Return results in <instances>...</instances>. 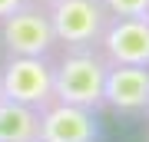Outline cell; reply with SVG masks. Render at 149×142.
Segmentation results:
<instances>
[{
	"label": "cell",
	"instance_id": "cell-1",
	"mask_svg": "<svg viewBox=\"0 0 149 142\" xmlns=\"http://www.w3.org/2000/svg\"><path fill=\"white\" fill-rule=\"evenodd\" d=\"M106 69H109V63L103 60V53L96 46L66 50L60 60H53V103L100 112Z\"/></svg>",
	"mask_w": 149,
	"mask_h": 142
},
{
	"label": "cell",
	"instance_id": "cell-2",
	"mask_svg": "<svg viewBox=\"0 0 149 142\" xmlns=\"http://www.w3.org/2000/svg\"><path fill=\"white\" fill-rule=\"evenodd\" d=\"M0 96L43 112L53 103V56H7L0 66Z\"/></svg>",
	"mask_w": 149,
	"mask_h": 142
},
{
	"label": "cell",
	"instance_id": "cell-3",
	"mask_svg": "<svg viewBox=\"0 0 149 142\" xmlns=\"http://www.w3.org/2000/svg\"><path fill=\"white\" fill-rule=\"evenodd\" d=\"M56 46L63 50H90L100 43L106 23L113 20L103 0H56L47 7Z\"/></svg>",
	"mask_w": 149,
	"mask_h": 142
},
{
	"label": "cell",
	"instance_id": "cell-4",
	"mask_svg": "<svg viewBox=\"0 0 149 142\" xmlns=\"http://www.w3.org/2000/svg\"><path fill=\"white\" fill-rule=\"evenodd\" d=\"M0 50L3 56H53L56 37L50 13L40 3H23L20 10L0 20Z\"/></svg>",
	"mask_w": 149,
	"mask_h": 142
},
{
	"label": "cell",
	"instance_id": "cell-5",
	"mask_svg": "<svg viewBox=\"0 0 149 142\" xmlns=\"http://www.w3.org/2000/svg\"><path fill=\"white\" fill-rule=\"evenodd\" d=\"M96 50L109 66H149V20L146 17H113Z\"/></svg>",
	"mask_w": 149,
	"mask_h": 142
},
{
	"label": "cell",
	"instance_id": "cell-6",
	"mask_svg": "<svg viewBox=\"0 0 149 142\" xmlns=\"http://www.w3.org/2000/svg\"><path fill=\"white\" fill-rule=\"evenodd\" d=\"M103 106L113 112H149V66H109L103 83Z\"/></svg>",
	"mask_w": 149,
	"mask_h": 142
},
{
	"label": "cell",
	"instance_id": "cell-7",
	"mask_svg": "<svg viewBox=\"0 0 149 142\" xmlns=\"http://www.w3.org/2000/svg\"><path fill=\"white\" fill-rule=\"evenodd\" d=\"M100 139V119L80 106L50 103L40 112V142H96Z\"/></svg>",
	"mask_w": 149,
	"mask_h": 142
},
{
	"label": "cell",
	"instance_id": "cell-8",
	"mask_svg": "<svg viewBox=\"0 0 149 142\" xmlns=\"http://www.w3.org/2000/svg\"><path fill=\"white\" fill-rule=\"evenodd\" d=\"M0 142H40V112L0 96Z\"/></svg>",
	"mask_w": 149,
	"mask_h": 142
},
{
	"label": "cell",
	"instance_id": "cell-9",
	"mask_svg": "<svg viewBox=\"0 0 149 142\" xmlns=\"http://www.w3.org/2000/svg\"><path fill=\"white\" fill-rule=\"evenodd\" d=\"M109 17H146L149 0H103Z\"/></svg>",
	"mask_w": 149,
	"mask_h": 142
},
{
	"label": "cell",
	"instance_id": "cell-10",
	"mask_svg": "<svg viewBox=\"0 0 149 142\" xmlns=\"http://www.w3.org/2000/svg\"><path fill=\"white\" fill-rule=\"evenodd\" d=\"M23 3H27V0H0V20H3V17H10L13 10H20Z\"/></svg>",
	"mask_w": 149,
	"mask_h": 142
},
{
	"label": "cell",
	"instance_id": "cell-11",
	"mask_svg": "<svg viewBox=\"0 0 149 142\" xmlns=\"http://www.w3.org/2000/svg\"><path fill=\"white\" fill-rule=\"evenodd\" d=\"M30 3H40V7H50V3H56V0H30Z\"/></svg>",
	"mask_w": 149,
	"mask_h": 142
},
{
	"label": "cell",
	"instance_id": "cell-12",
	"mask_svg": "<svg viewBox=\"0 0 149 142\" xmlns=\"http://www.w3.org/2000/svg\"><path fill=\"white\" fill-rule=\"evenodd\" d=\"M146 20H149V10H146Z\"/></svg>",
	"mask_w": 149,
	"mask_h": 142
}]
</instances>
